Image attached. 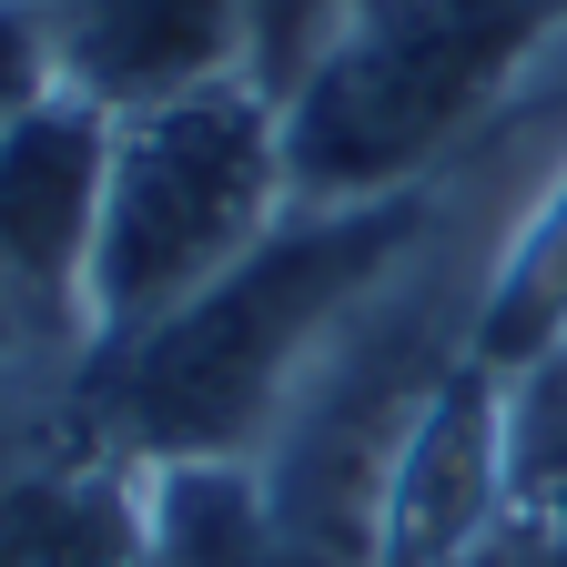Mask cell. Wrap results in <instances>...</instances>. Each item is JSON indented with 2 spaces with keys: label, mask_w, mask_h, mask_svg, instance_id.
<instances>
[{
  "label": "cell",
  "mask_w": 567,
  "mask_h": 567,
  "mask_svg": "<svg viewBox=\"0 0 567 567\" xmlns=\"http://www.w3.org/2000/svg\"><path fill=\"white\" fill-rule=\"evenodd\" d=\"M405 213L395 203H315V224L264 234L224 284H203L163 324L112 334V395L102 425L132 456L163 466H224L254 425L305 385L315 344L344 305L395 264Z\"/></svg>",
  "instance_id": "6da1fadb"
},
{
  "label": "cell",
  "mask_w": 567,
  "mask_h": 567,
  "mask_svg": "<svg viewBox=\"0 0 567 567\" xmlns=\"http://www.w3.org/2000/svg\"><path fill=\"white\" fill-rule=\"evenodd\" d=\"M284 193H295L284 183V122L234 82L112 112V173H102V234H92L82 315L112 334L163 324L173 305L224 284L274 234Z\"/></svg>",
  "instance_id": "7a4b0ae2"
},
{
  "label": "cell",
  "mask_w": 567,
  "mask_h": 567,
  "mask_svg": "<svg viewBox=\"0 0 567 567\" xmlns=\"http://www.w3.org/2000/svg\"><path fill=\"white\" fill-rule=\"evenodd\" d=\"M547 0H344L284 102V183L315 203H385L527 51Z\"/></svg>",
  "instance_id": "3957f363"
},
{
  "label": "cell",
  "mask_w": 567,
  "mask_h": 567,
  "mask_svg": "<svg viewBox=\"0 0 567 567\" xmlns=\"http://www.w3.org/2000/svg\"><path fill=\"white\" fill-rule=\"evenodd\" d=\"M112 173V102L61 82L0 132V315H82Z\"/></svg>",
  "instance_id": "277c9868"
},
{
  "label": "cell",
  "mask_w": 567,
  "mask_h": 567,
  "mask_svg": "<svg viewBox=\"0 0 567 567\" xmlns=\"http://www.w3.org/2000/svg\"><path fill=\"white\" fill-rule=\"evenodd\" d=\"M0 567H163L112 425H0Z\"/></svg>",
  "instance_id": "5b68a950"
},
{
  "label": "cell",
  "mask_w": 567,
  "mask_h": 567,
  "mask_svg": "<svg viewBox=\"0 0 567 567\" xmlns=\"http://www.w3.org/2000/svg\"><path fill=\"white\" fill-rule=\"evenodd\" d=\"M496 456H507V385L496 375H436L425 405L385 456V567H436L466 537L496 527Z\"/></svg>",
  "instance_id": "8992f818"
},
{
  "label": "cell",
  "mask_w": 567,
  "mask_h": 567,
  "mask_svg": "<svg viewBox=\"0 0 567 567\" xmlns=\"http://www.w3.org/2000/svg\"><path fill=\"white\" fill-rule=\"evenodd\" d=\"M41 21L71 82L132 112V102L203 92L234 31H254V0H41Z\"/></svg>",
  "instance_id": "52a82bcc"
},
{
  "label": "cell",
  "mask_w": 567,
  "mask_h": 567,
  "mask_svg": "<svg viewBox=\"0 0 567 567\" xmlns=\"http://www.w3.org/2000/svg\"><path fill=\"white\" fill-rule=\"evenodd\" d=\"M153 557L163 567H284V527L234 466H163L153 476Z\"/></svg>",
  "instance_id": "ba28073f"
},
{
  "label": "cell",
  "mask_w": 567,
  "mask_h": 567,
  "mask_svg": "<svg viewBox=\"0 0 567 567\" xmlns=\"http://www.w3.org/2000/svg\"><path fill=\"white\" fill-rule=\"evenodd\" d=\"M61 82H71V71H61V51H51L41 0H0V132H11L21 112H41Z\"/></svg>",
  "instance_id": "9c48e42d"
},
{
  "label": "cell",
  "mask_w": 567,
  "mask_h": 567,
  "mask_svg": "<svg viewBox=\"0 0 567 567\" xmlns=\"http://www.w3.org/2000/svg\"><path fill=\"white\" fill-rule=\"evenodd\" d=\"M436 567H567V507H527V517H496L486 537H466Z\"/></svg>",
  "instance_id": "30bf717a"
}]
</instances>
